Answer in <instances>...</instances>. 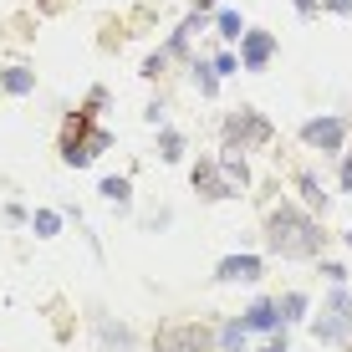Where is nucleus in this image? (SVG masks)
<instances>
[{"label":"nucleus","instance_id":"nucleus-7","mask_svg":"<svg viewBox=\"0 0 352 352\" xmlns=\"http://www.w3.org/2000/svg\"><path fill=\"white\" fill-rule=\"evenodd\" d=\"M194 189H199L204 194V199H235V184H230V179H225V168H220V159H199V164H194Z\"/></svg>","mask_w":352,"mask_h":352},{"label":"nucleus","instance_id":"nucleus-9","mask_svg":"<svg viewBox=\"0 0 352 352\" xmlns=\"http://www.w3.org/2000/svg\"><path fill=\"white\" fill-rule=\"evenodd\" d=\"M265 276V261L261 256H225L220 265H214V281H225V286H240V281H261Z\"/></svg>","mask_w":352,"mask_h":352},{"label":"nucleus","instance_id":"nucleus-16","mask_svg":"<svg viewBox=\"0 0 352 352\" xmlns=\"http://www.w3.org/2000/svg\"><path fill=\"white\" fill-rule=\"evenodd\" d=\"M97 194H102L107 204H118V210H128V199H133V179H128V174H107Z\"/></svg>","mask_w":352,"mask_h":352},{"label":"nucleus","instance_id":"nucleus-29","mask_svg":"<svg viewBox=\"0 0 352 352\" xmlns=\"http://www.w3.org/2000/svg\"><path fill=\"white\" fill-rule=\"evenodd\" d=\"M194 10H199V16H214V0H194Z\"/></svg>","mask_w":352,"mask_h":352},{"label":"nucleus","instance_id":"nucleus-14","mask_svg":"<svg viewBox=\"0 0 352 352\" xmlns=\"http://www.w3.org/2000/svg\"><path fill=\"white\" fill-rule=\"evenodd\" d=\"M0 92H10V97L36 92V72L31 67H6V72H0Z\"/></svg>","mask_w":352,"mask_h":352},{"label":"nucleus","instance_id":"nucleus-19","mask_svg":"<svg viewBox=\"0 0 352 352\" xmlns=\"http://www.w3.org/2000/svg\"><path fill=\"white\" fill-rule=\"evenodd\" d=\"M189 72H194V87H199V97H214V92H220V72H214L210 62H194Z\"/></svg>","mask_w":352,"mask_h":352},{"label":"nucleus","instance_id":"nucleus-27","mask_svg":"<svg viewBox=\"0 0 352 352\" xmlns=\"http://www.w3.org/2000/svg\"><path fill=\"white\" fill-rule=\"evenodd\" d=\"M291 6H296L301 16H317V10H322V0H291Z\"/></svg>","mask_w":352,"mask_h":352},{"label":"nucleus","instance_id":"nucleus-28","mask_svg":"<svg viewBox=\"0 0 352 352\" xmlns=\"http://www.w3.org/2000/svg\"><path fill=\"white\" fill-rule=\"evenodd\" d=\"M342 189H352V153H342Z\"/></svg>","mask_w":352,"mask_h":352},{"label":"nucleus","instance_id":"nucleus-17","mask_svg":"<svg viewBox=\"0 0 352 352\" xmlns=\"http://www.w3.org/2000/svg\"><path fill=\"white\" fill-rule=\"evenodd\" d=\"M159 159H164V164H179V159H184V133H179V128H159Z\"/></svg>","mask_w":352,"mask_h":352},{"label":"nucleus","instance_id":"nucleus-5","mask_svg":"<svg viewBox=\"0 0 352 352\" xmlns=\"http://www.w3.org/2000/svg\"><path fill=\"white\" fill-rule=\"evenodd\" d=\"M214 347H220L214 332L199 327V322H179V327H168L159 337V352H214Z\"/></svg>","mask_w":352,"mask_h":352},{"label":"nucleus","instance_id":"nucleus-6","mask_svg":"<svg viewBox=\"0 0 352 352\" xmlns=\"http://www.w3.org/2000/svg\"><path fill=\"white\" fill-rule=\"evenodd\" d=\"M276 62V36L271 31H245L240 36V72H265Z\"/></svg>","mask_w":352,"mask_h":352},{"label":"nucleus","instance_id":"nucleus-4","mask_svg":"<svg viewBox=\"0 0 352 352\" xmlns=\"http://www.w3.org/2000/svg\"><path fill=\"white\" fill-rule=\"evenodd\" d=\"M301 143H307V148H317V153H327V159H342V143H347V118H337V113L307 118V123H301Z\"/></svg>","mask_w":352,"mask_h":352},{"label":"nucleus","instance_id":"nucleus-30","mask_svg":"<svg viewBox=\"0 0 352 352\" xmlns=\"http://www.w3.org/2000/svg\"><path fill=\"white\" fill-rule=\"evenodd\" d=\"M342 240H347V250H352V230H347V235H342Z\"/></svg>","mask_w":352,"mask_h":352},{"label":"nucleus","instance_id":"nucleus-21","mask_svg":"<svg viewBox=\"0 0 352 352\" xmlns=\"http://www.w3.org/2000/svg\"><path fill=\"white\" fill-rule=\"evenodd\" d=\"M143 118H148L153 128H168V102H164V97H153V102L143 107Z\"/></svg>","mask_w":352,"mask_h":352},{"label":"nucleus","instance_id":"nucleus-18","mask_svg":"<svg viewBox=\"0 0 352 352\" xmlns=\"http://www.w3.org/2000/svg\"><path fill=\"white\" fill-rule=\"evenodd\" d=\"M31 230H36V240H56V235H62V214H56V210H36Z\"/></svg>","mask_w":352,"mask_h":352},{"label":"nucleus","instance_id":"nucleus-15","mask_svg":"<svg viewBox=\"0 0 352 352\" xmlns=\"http://www.w3.org/2000/svg\"><path fill=\"white\" fill-rule=\"evenodd\" d=\"M220 168H225V179L235 189H250V164H245V153H240V148H225L220 153Z\"/></svg>","mask_w":352,"mask_h":352},{"label":"nucleus","instance_id":"nucleus-8","mask_svg":"<svg viewBox=\"0 0 352 352\" xmlns=\"http://www.w3.org/2000/svg\"><path fill=\"white\" fill-rule=\"evenodd\" d=\"M240 322L250 327V337H271V332H281V307H276V296H256L240 311Z\"/></svg>","mask_w":352,"mask_h":352},{"label":"nucleus","instance_id":"nucleus-11","mask_svg":"<svg viewBox=\"0 0 352 352\" xmlns=\"http://www.w3.org/2000/svg\"><path fill=\"white\" fill-rule=\"evenodd\" d=\"M296 194L307 199V210H311V214H327V204H332V194H327V189L317 184V174H307V168L296 174Z\"/></svg>","mask_w":352,"mask_h":352},{"label":"nucleus","instance_id":"nucleus-1","mask_svg":"<svg viewBox=\"0 0 352 352\" xmlns=\"http://www.w3.org/2000/svg\"><path fill=\"white\" fill-rule=\"evenodd\" d=\"M265 235H271V256H281V261H317L327 245L317 214L296 210V204H276L271 220H265Z\"/></svg>","mask_w":352,"mask_h":352},{"label":"nucleus","instance_id":"nucleus-20","mask_svg":"<svg viewBox=\"0 0 352 352\" xmlns=\"http://www.w3.org/2000/svg\"><path fill=\"white\" fill-rule=\"evenodd\" d=\"M210 67L220 72V82H225V77H235V72H240V52H214V56H210Z\"/></svg>","mask_w":352,"mask_h":352},{"label":"nucleus","instance_id":"nucleus-2","mask_svg":"<svg viewBox=\"0 0 352 352\" xmlns=\"http://www.w3.org/2000/svg\"><path fill=\"white\" fill-rule=\"evenodd\" d=\"M352 332V291L347 286H332L327 291V301H322V311L311 317V337L317 342H342V337Z\"/></svg>","mask_w":352,"mask_h":352},{"label":"nucleus","instance_id":"nucleus-12","mask_svg":"<svg viewBox=\"0 0 352 352\" xmlns=\"http://www.w3.org/2000/svg\"><path fill=\"white\" fill-rule=\"evenodd\" d=\"M210 26H214V36H220V41H235L240 46V36H245L250 26H245V16H240V10H214V16H210Z\"/></svg>","mask_w":352,"mask_h":352},{"label":"nucleus","instance_id":"nucleus-3","mask_svg":"<svg viewBox=\"0 0 352 352\" xmlns=\"http://www.w3.org/2000/svg\"><path fill=\"white\" fill-rule=\"evenodd\" d=\"M276 138V128L265 123V118L256 113V107H235V113L225 118V148H265V143Z\"/></svg>","mask_w":352,"mask_h":352},{"label":"nucleus","instance_id":"nucleus-24","mask_svg":"<svg viewBox=\"0 0 352 352\" xmlns=\"http://www.w3.org/2000/svg\"><path fill=\"white\" fill-rule=\"evenodd\" d=\"M256 352H291L286 347V327H281V332H271V337H265V347H256Z\"/></svg>","mask_w":352,"mask_h":352},{"label":"nucleus","instance_id":"nucleus-26","mask_svg":"<svg viewBox=\"0 0 352 352\" xmlns=\"http://www.w3.org/2000/svg\"><path fill=\"white\" fill-rule=\"evenodd\" d=\"M6 220L21 225V220H31V214H26V204H6Z\"/></svg>","mask_w":352,"mask_h":352},{"label":"nucleus","instance_id":"nucleus-13","mask_svg":"<svg viewBox=\"0 0 352 352\" xmlns=\"http://www.w3.org/2000/svg\"><path fill=\"white\" fill-rule=\"evenodd\" d=\"M214 342H220V352H250V327L240 317H230L220 332H214Z\"/></svg>","mask_w":352,"mask_h":352},{"label":"nucleus","instance_id":"nucleus-25","mask_svg":"<svg viewBox=\"0 0 352 352\" xmlns=\"http://www.w3.org/2000/svg\"><path fill=\"white\" fill-rule=\"evenodd\" d=\"M327 16H352V0H322Z\"/></svg>","mask_w":352,"mask_h":352},{"label":"nucleus","instance_id":"nucleus-23","mask_svg":"<svg viewBox=\"0 0 352 352\" xmlns=\"http://www.w3.org/2000/svg\"><path fill=\"white\" fill-rule=\"evenodd\" d=\"M322 276L332 286H347V265H337V261H322Z\"/></svg>","mask_w":352,"mask_h":352},{"label":"nucleus","instance_id":"nucleus-10","mask_svg":"<svg viewBox=\"0 0 352 352\" xmlns=\"http://www.w3.org/2000/svg\"><path fill=\"white\" fill-rule=\"evenodd\" d=\"M276 307H281V327H296V322H307L311 296H307V291H281V296H276Z\"/></svg>","mask_w":352,"mask_h":352},{"label":"nucleus","instance_id":"nucleus-22","mask_svg":"<svg viewBox=\"0 0 352 352\" xmlns=\"http://www.w3.org/2000/svg\"><path fill=\"white\" fill-rule=\"evenodd\" d=\"M102 107H107V87H92V92H87V107H82V113H87L92 123H97V113H102Z\"/></svg>","mask_w":352,"mask_h":352}]
</instances>
